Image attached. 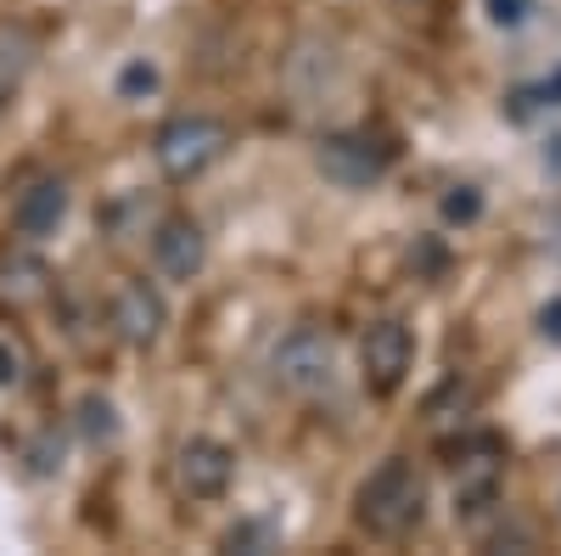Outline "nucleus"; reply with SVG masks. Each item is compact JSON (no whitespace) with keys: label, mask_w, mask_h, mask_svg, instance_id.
Here are the masks:
<instances>
[{"label":"nucleus","mask_w":561,"mask_h":556,"mask_svg":"<svg viewBox=\"0 0 561 556\" xmlns=\"http://www.w3.org/2000/svg\"><path fill=\"white\" fill-rule=\"evenodd\" d=\"M427 518V478L410 455H388L354 495V523L370 540H404Z\"/></svg>","instance_id":"f257e3e1"},{"label":"nucleus","mask_w":561,"mask_h":556,"mask_svg":"<svg viewBox=\"0 0 561 556\" xmlns=\"http://www.w3.org/2000/svg\"><path fill=\"white\" fill-rule=\"evenodd\" d=\"M230 152V124L214 118V113H180L158 129V141H152V158L169 180H197L208 174L219 158Z\"/></svg>","instance_id":"f03ea898"},{"label":"nucleus","mask_w":561,"mask_h":556,"mask_svg":"<svg viewBox=\"0 0 561 556\" xmlns=\"http://www.w3.org/2000/svg\"><path fill=\"white\" fill-rule=\"evenodd\" d=\"M270 371H275V388H287L293 399H320L325 388L337 383V343H332V332H320V327L287 332L280 349H275V360H270Z\"/></svg>","instance_id":"7ed1b4c3"},{"label":"nucleus","mask_w":561,"mask_h":556,"mask_svg":"<svg viewBox=\"0 0 561 556\" xmlns=\"http://www.w3.org/2000/svg\"><path fill=\"white\" fill-rule=\"evenodd\" d=\"M393 152L377 141V135H359V129H343V135H325V141L314 147V169L332 180V185H348V192H359V185H377L388 174Z\"/></svg>","instance_id":"20e7f679"},{"label":"nucleus","mask_w":561,"mask_h":556,"mask_svg":"<svg viewBox=\"0 0 561 556\" xmlns=\"http://www.w3.org/2000/svg\"><path fill=\"white\" fill-rule=\"evenodd\" d=\"M169 473H174V489L185 500H219L230 489V478H237V450L208 439V433H192V439H180Z\"/></svg>","instance_id":"39448f33"},{"label":"nucleus","mask_w":561,"mask_h":556,"mask_svg":"<svg viewBox=\"0 0 561 556\" xmlns=\"http://www.w3.org/2000/svg\"><path fill=\"white\" fill-rule=\"evenodd\" d=\"M107 320H113V338L129 343V349H152L163 332H169V304L152 282H140V275H129V282L113 287V304H107Z\"/></svg>","instance_id":"423d86ee"},{"label":"nucleus","mask_w":561,"mask_h":556,"mask_svg":"<svg viewBox=\"0 0 561 556\" xmlns=\"http://www.w3.org/2000/svg\"><path fill=\"white\" fill-rule=\"evenodd\" d=\"M410 360H415V343H410V327L404 320H377L365 338H359V371H365V388L370 394H399L404 377H410Z\"/></svg>","instance_id":"0eeeda50"},{"label":"nucleus","mask_w":561,"mask_h":556,"mask_svg":"<svg viewBox=\"0 0 561 556\" xmlns=\"http://www.w3.org/2000/svg\"><path fill=\"white\" fill-rule=\"evenodd\" d=\"M152 259H158V270L169 275V282H192V275H203V264H208L203 225L192 214H169L152 230Z\"/></svg>","instance_id":"6e6552de"},{"label":"nucleus","mask_w":561,"mask_h":556,"mask_svg":"<svg viewBox=\"0 0 561 556\" xmlns=\"http://www.w3.org/2000/svg\"><path fill=\"white\" fill-rule=\"evenodd\" d=\"M62 219H68V185L57 174L28 180L18 192V203H12V225H18V237H28V242H45Z\"/></svg>","instance_id":"1a4fd4ad"},{"label":"nucleus","mask_w":561,"mask_h":556,"mask_svg":"<svg viewBox=\"0 0 561 556\" xmlns=\"http://www.w3.org/2000/svg\"><path fill=\"white\" fill-rule=\"evenodd\" d=\"M45 287H51L45 259H34V253H7V259H0V298L34 304V298H45Z\"/></svg>","instance_id":"9d476101"},{"label":"nucleus","mask_w":561,"mask_h":556,"mask_svg":"<svg viewBox=\"0 0 561 556\" xmlns=\"http://www.w3.org/2000/svg\"><path fill=\"white\" fill-rule=\"evenodd\" d=\"M79 433H84L90 444H113V439H118V410H113L102 394H84V399H79Z\"/></svg>","instance_id":"9b49d317"},{"label":"nucleus","mask_w":561,"mask_h":556,"mask_svg":"<svg viewBox=\"0 0 561 556\" xmlns=\"http://www.w3.org/2000/svg\"><path fill=\"white\" fill-rule=\"evenodd\" d=\"M23 383H28V349L12 332H0V394H12Z\"/></svg>","instance_id":"f8f14e48"},{"label":"nucleus","mask_w":561,"mask_h":556,"mask_svg":"<svg viewBox=\"0 0 561 556\" xmlns=\"http://www.w3.org/2000/svg\"><path fill=\"white\" fill-rule=\"evenodd\" d=\"M23 68H28V39H23V34H7V29H0V90H12Z\"/></svg>","instance_id":"ddd939ff"},{"label":"nucleus","mask_w":561,"mask_h":556,"mask_svg":"<svg viewBox=\"0 0 561 556\" xmlns=\"http://www.w3.org/2000/svg\"><path fill=\"white\" fill-rule=\"evenodd\" d=\"M483 214V197H478V185H455V192L444 197V219L449 225H472Z\"/></svg>","instance_id":"4468645a"},{"label":"nucleus","mask_w":561,"mask_h":556,"mask_svg":"<svg viewBox=\"0 0 561 556\" xmlns=\"http://www.w3.org/2000/svg\"><path fill=\"white\" fill-rule=\"evenodd\" d=\"M225 545H230V551H270L275 540H270V529H230Z\"/></svg>","instance_id":"2eb2a0df"},{"label":"nucleus","mask_w":561,"mask_h":556,"mask_svg":"<svg viewBox=\"0 0 561 556\" xmlns=\"http://www.w3.org/2000/svg\"><path fill=\"white\" fill-rule=\"evenodd\" d=\"M489 18H494L500 29H517V23L528 18V0H489Z\"/></svg>","instance_id":"dca6fc26"},{"label":"nucleus","mask_w":561,"mask_h":556,"mask_svg":"<svg viewBox=\"0 0 561 556\" xmlns=\"http://www.w3.org/2000/svg\"><path fill=\"white\" fill-rule=\"evenodd\" d=\"M118 84H124V97H135V90H152V84H158V73H152L147 63H129Z\"/></svg>","instance_id":"f3484780"},{"label":"nucleus","mask_w":561,"mask_h":556,"mask_svg":"<svg viewBox=\"0 0 561 556\" xmlns=\"http://www.w3.org/2000/svg\"><path fill=\"white\" fill-rule=\"evenodd\" d=\"M539 327H545V338H556V343H561V298H556V304L539 315Z\"/></svg>","instance_id":"a211bd4d"},{"label":"nucleus","mask_w":561,"mask_h":556,"mask_svg":"<svg viewBox=\"0 0 561 556\" xmlns=\"http://www.w3.org/2000/svg\"><path fill=\"white\" fill-rule=\"evenodd\" d=\"M0 97H7V90H0Z\"/></svg>","instance_id":"6ab92c4d"}]
</instances>
